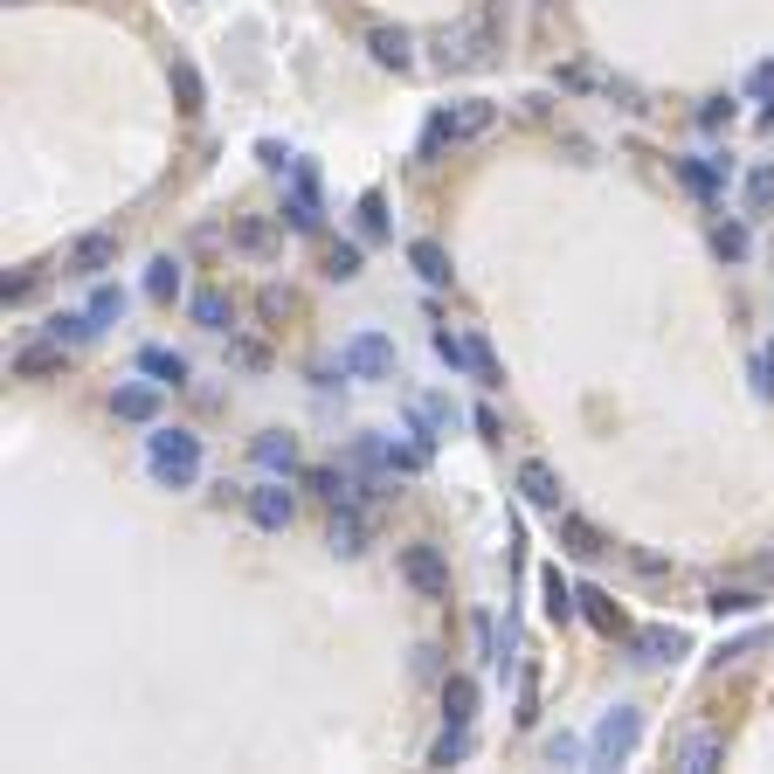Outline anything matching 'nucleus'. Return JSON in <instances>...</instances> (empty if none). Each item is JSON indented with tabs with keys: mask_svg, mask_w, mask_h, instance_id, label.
<instances>
[{
	"mask_svg": "<svg viewBox=\"0 0 774 774\" xmlns=\"http://www.w3.org/2000/svg\"><path fill=\"white\" fill-rule=\"evenodd\" d=\"M761 395H774V346L761 353Z\"/></svg>",
	"mask_w": 774,
	"mask_h": 774,
	"instance_id": "nucleus-45",
	"label": "nucleus"
},
{
	"mask_svg": "<svg viewBox=\"0 0 774 774\" xmlns=\"http://www.w3.org/2000/svg\"><path fill=\"white\" fill-rule=\"evenodd\" d=\"M111 264H118V236H111V228H90V236L69 243V270L76 277H105Z\"/></svg>",
	"mask_w": 774,
	"mask_h": 774,
	"instance_id": "nucleus-11",
	"label": "nucleus"
},
{
	"mask_svg": "<svg viewBox=\"0 0 774 774\" xmlns=\"http://www.w3.org/2000/svg\"><path fill=\"white\" fill-rule=\"evenodd\" d=\"M436 359H443L450 374H471V340H463V332H450V325H436Z\"/></svg>",
	"mask_w": 774,
	"mask_h": 774,
	"instance_id": "nucleus-29",
	"label": "nucleus"
},
{
	"mask_svg": "<svg viewBox=\"0 0 774 774\" xmlns=\"http://www.w3.org/2000/svg\"><path fill=\"white\" fill-rule=\"evenodd\" d=\"M699 125H706V132H719V125H733V105H727V97H712V105L699 111Z\"/></svg>",
	"mask_w": 774,
	"mask_h": 774,
	"instance_id": "nucleus-42",
	"label": "nucleus"
},
{
	"mask_svg": "<svg viewBox=\"0 0 774 774\" xmlns=\"http://www.w3.org/2000/svg\"><path fill=\"white\" fill-rule=\"evenodd\" d=\"M740 201H746V215H767V208H774V166H754V173H746Z\"/></svg>",
	"mask_w": 774,
	"mask_h": 774,
	"instance_id": "nucleus-30",
	"label": "nucleus"
},
{
	"mask_svg": "<svg viewBox=\"0 0 774 774\" xmlns=\"http://www.w3.org/2000/svg\"><path fill=\"white\" fill-rule=\"evenodd\" d=\"M367 512H359V505H332V553H340V560H353V553H367Z\"/></svg>",
	"mask_w": 774,
	"mask_h": 774,
	"instance_id": "nucleus-13",
	"label": "nucleus"
},
{
	"mask_svg": "<svg viewBox=\"0 0 774 774\" xmlns=\"http://www.w3.org/2000/svg\"><path fill=\"white\" fill-rule=\"evenodd\" d=\"M539 595H547V623H567V615H574V588L560 581V567H547V574H539Z\"/></svg>",
	"mask_w": 774,
	"mask_h": 774,
	"instance_id": "nucleus-25",
	"label": "nucleus"
},
{
	"mask_svg": "<svg viewBox=\"0 0 774 774\" xmlns=\"http://www.w3.org/2000/svg\"><path fill=\"white\" fill-rule=\"evenodd\" d=\"M97 332H105V325H97L90 312H56V319H49V340H63V346H90Z\"/></svg>",
	"mask_w": 774,
	"mask_h": 774,
	"instance_id": "nucleus-24",
	"label": "nucleus"
},
{
	"mask_svg": "<svg viewBox=\"0 0 774 774\" xmlns=\"http://www.w3.org/2000/svg\"><path fill=\"white\" fill-rule=\"evenodd\" d=\"M160 395H166L160 380H125V387H111V408H118V422H152L160 416Z\"/></svg>",
	"mask_w": 774,
	"mask_h": 774,
	"instance_id": "nucleus-12",
	"label": "nucleus"
},
{
	"mask_svg": "<svg viewBox=\"0 0 774 774\" xmlns=\"http://www.w3.org/2000/svg\"><path fill=\"white\" fill-rule=\"evenodd\" d=\"M283 222H291L298 236H312V228H319V173H312V160H291V201H283Z\"/></svg>",
	"mask_w": 774,
	"mask_h": 774,
	"instance_id": "nucleus-6",
	"label": "nucleus"
},
{
	"mask_svg": "<svg viewBox=\"0 0 774 774\" xmlns=\"http://www.w3.org/2000/svg\"><path fill=\"white\" fill-rule=\"evenodd\" d=\"M277 236H283V215H236V228H228V243L243 256H270Z\"/></svg>",
	"mask_w": 774,
	"mask_h": 774,
	"instance_id": "nucleus-14",
	"label": "nucleus"
},
{
	"mask_svg": "<svg viewBox=\"0 0 774 774\" xmlns=\"http://www.w3.org/2000/svg\"><path fill=\"white\" fill-rule=\"evenodd\" d=\"M746 90H754V97H774V56H767V63H754V76H746Z\"/></svg>",
	"mask_w": 774,
	"mask_h": 774,
	"instance_id": "nucleus-43",
	"label": "nucleus"
},
{
	"mask_svg": "<svg viewBox=\"0 0 774 774\" xmlns=\"http://www.w3.org/2000/svg\"><path fill=\"white\" fill-rule=\"evenodd\" d=\"M408 270H416L422 283H450V249H443V243H429V236H422V243H408Z\"/></svg>",
	"mask_w": 774,
	"mask_h": 774,
	"instance_id": "nucleus-22",
	"label": "nucleus"
},
{
	"mask_svg": "<svg viewBox=\"0 0 774 774\" xmlns=\"http://www.w3.org/2000/svg\"><path fill=\"white\" fill-rule=\"evenodd\" d=\"M636 740H643V712L636 706H609L595 719V733H588V746H595V767H623L636 754Z\"/></svg>",
	"mask_w": 774,
	"mask_h": 774,
	"instance_id": "nucleus-3",
	"label": "nucleus"
},
{
	"mask_svg": "<svg viewBox=\"0 0 774 774\" xmlns=\"http://www.w3.org/2000/svg\"><path fill=\"white\" fill-rule=\"evenodd\" d=\"M547 761H553V767H574V761H595V746H581L574 733H560V740L547 746Z\"/></svg>",
	"mask_w": 774,
	"mask_h": 774,
	"instance_id": "nucleus-38",
	"label": "nucleus"
},
{
	"mask_svg": "<svg viewBox=\"0 0 774 774\" xmlns=\"http://www.w3.org/2000/svg\"><path fill=\"white\" fill-rule=\"evenodd\" d=\"M249 519L264 526V533H283V526L298 519V498L283 492V477H270V484H256V492H249Z\"/></svg>",
	"mask_w": 774,
	"mask_h": 774,
	"instance_id": "nucleus-9",
	"label": "nucleus"
},
{
	"mask_svg": "<svg viewBox=\"0 0 774 774\" xmlns=\"http://www.w3.org/2000/svg\"><path fill=\"white\" fill-rule=\"evenodd\" d=\"M477 719V685L471 678H450L443 685V727H471Z\"/></svg>",
	"mask_w": 774,
	"mask_h": 774,
	"instance_id": "nucleus-23",
	"label": "nucleus"
},
{
	"mask_svg": "<svg viewBox=\"0 0 774 774\" xmlns=\"http://www.w3.org/2000/svg\"><path fill=\"white\" fill-rule=\"evenodd\" d=\"M359 236H387V201L380 194L359 201Z\"/></svg>",
	"mask_w": 774,
	"mask_h": 774,
	"instance_id": "nucleus-40",
	"label": "nucleus"
},
{
	"mask_svg": "<svg viewBox=\"0 0 774 774\" xmlns=\"http://www.w3.org/2000/svg\"><path fill=\"white\" fill-rule=\"evenodd\" d=\"M712 609H719V615H754V609H761V595H754V588H719Z\"/></svg>",
	"mask_w": 774,
	"mask_h": 774,
	"instance_id": "nucleus-37",
	"label": "nucleus"
},
{
	"mask_svg": "<svg viewBox=\"0 0 774 774\" xmlns=\"http://www.w3.org/2000/svg\"><path fill=\"white\" fill-rule=\"evenodd\" d=\"M761 125H767V132H774V97H767V111H761Z\"/></svg>",
	"mask_w": 774,
	"mask_h": 774,
	"instance_id": "nucleus-46",
	"label": "nucleus"
},
{
	"mask_svg": "<svg viewBox=\"0 0 774 774\" xmlns=\"http://www.w3.org/2000/svg\"><path fill=\"white\" fill-rule=\"evenodd\" d=\"M533 719H539V664L519 670V727H533Z\"/></svg>",
	"mask_w": 774,
	"mask_h": 774,
	"instance_id": "nucleus-36",
	"label": "nucleus"
},
{
	"mask_svg": "<svg viewBox=\"0 0 774 774\" xmlns=\"http://www.w3.org/2000/svg\"><path fill=\"white\" fill-rule=\"evenodd\" d=\"M173 105H180V118H201V111H208V84H201V69H194L187 56H173Z\"/></svg>",
	"mask_w": 774,
	"mask_h": 774,
	"instance_id": "nucleus-19",
	"label": "nucleus"
},
{
	"mask_svg": "<svg viewBox=\"0 0 774 774\" xmlns=\"http://www.w3.org/2000/svg\"><path fill=\"white\" fill-rule=\"evenodd\" d=\"M712 249L727 256V264H746V228H740V222H719V228H712Z\"/></svg>",
	"mask_w": 774,
	"mask_h": 774,
	"instance_id": "nucleus-34",
	"label": "nucleus"
},
{
	"mask_svg": "<svg viewBox=\"0 0 774 774\" xmlns=\"http://www.w3.org/2000/svg\"><path fill=\"white\" fill-rule=\"evenodd\" d=\"M553 519H560V553H574V560H602L609 553V539L588 519H574V512H553Z\"/></svg>",
	"mask_w": 774,
	"mask_h": 774,
	"instance_id": "nucleus-16",
	"label": "nucleus"
},
{
	"mask_svg": "<svg viewBox=\"0 0 774 774\" xmlns=\"http://www.w3.org/2000/svg\"><path fill=\"white\" fill-rule=\"evenodd\" d=\"M325 277H332V283H353V277H359V243H332V249H325Z\"/></svg>",
	"mask_w": 774,
	"mask_h": 774,
	"instance_id": "nucleus-32",
	"label": "nucleus"
},
{
	"mask_svg": "<svg viewBox=\"0 0 774 774\" xmlns=\"http://www.w3.org/2000/svg\"><path fill=\"white\" fill-rule=\"evenodd\" d=\"M719 761H727V740L706 733V727H691V733L670 740V767H685V774H712Z\"/></svg>",
	"mask_w": 774,
	"mask_h": 774,
	"instance_id": "nucleus-7",
	"label": "nucleus"
},
{
	"mask_svg": "<svg viewBox=\"0 0 774 774\" xmlns=\"http://www.w3.org/2000/svg\"><path fill=\"white\" fill-rule=\"evenodd\" d=\"M90 319H97V325L125 319V291H111V283H97V298H90Z\"/></svg>",
	"mask_w": 774,
	"mask_h": 774,
	"instance_id": "nucleus-39",
	"label": "nucleus"
},
{
	"mask_svg": "<svg viewBox=\"0 0 774 774\" xmlns=\"http://www.w3.org/2000/svg\"><path fill=\"white\" fill-rule=\"evenodd\" d=\"M180 283H187V277H180V264H173V256H152V270H146V298H180Z\"/></svg>",
	"mask_w": 774,
	"mask_h": 774,
	"instance_id": "nucleus-28",
	"label": "nucleus"
},
{
	"mask_svg": "<svg viewBox=\"0 0 774 774\" xmlns=\"http://www.w3.org/2000/svg\"><path fill=\"white\" fill-rule=\"evenodd\" d=\"M512 484H519V498H526V505H539V512H560V492H567V484H560V471H553V463L526 456Z\"/></svg>",
	"mask_w": 774,
	"mask_h": 774,
	"instance_id": "nucleus-10",
	"label": "nucleus"
},
{
	"mask_svg": "<svg viewBox=\"0 0 774 774\" xmlns=\"http://www.w3.org/2000/svg\"><path fill=\"white\" fill-rule=\"evenodd\" d=\"M408 422H416L422 443H436V436L450 429V408H443V401H416V408H408Z\"/></svg>",
	"mask_w": 774,
	"mask_h": 774,
	"instance_id": "nucleus-31",
	"label": "nucleus"
},
{
	"mask_svg": "<svg viewBox=\"0 0 774 774\" xmlns=\"http://www.w3.org/2000/svg\"><path fill=\"white\" fill-rule=\"evenodd\" d=\"M574 595H581V615H588V623H595V630H623V609H615L609 595H602V588H574Z\"/></svg>",
	"mask_w": 774,
	"mask_h": 774,
	"instance_id": "nucleus-27",
	"label": "nucleus"
},
{
	"mask_svg": "<svg viewBox=\"0 0 774 774\" xmlns=\"http://www.w3.org/2000/svg\"><path fill=\"white\" fill-rule=\"evenodd\" d=\"M139 367H146L152 380H160V387H180V380H187V359H180V353H166V346H146V353H139Z\"/></svg>",
	"mask_w": 774,
	"mask_h": 774,
	"instance_id": "nucleus-26",
	"label": "nucleus"
},
{
	"mask_svg": "<svg viewBox=\"0 0 774 774\" xmlns=\"http://www.w3.org/2000/svg\"><path fill=\"white\" fill-rule=\"evenodd\" d=\"M498 125V105L492 97H456L450 111H436L429 118V139H422V152H436V146H471V139H484Z\"/></svg>",
	"mask_w": 774,
	"mask_h": 774,
	"instance_id": "nucleus-2",
	"label": "nucleus"
},
{
	"mask_svg": "<svg viewBox=\"0 0 774 774\" xmlns=\"http://www.w3.org/2000/svg\"><path fill=\"white\" fill-rule=\"evenodd\" d=\"M685 187L699 194V201H712V194H719V166H712V160H685Z\"/></svg>",
	"mask_w": 774,
	"mask_h": 774,
	"instance_id": "nucleus-35",
	"label": "nucleus"
},
{
	"mask_svg": "<svg viewBox=\"0 0 774 774\" xmlns=\"http://www.w3.org/2000/svg\"><path fill=\"white\" fill-rule=\"evenodd\" d=\"M401 581L416 588V595H429V602H450V560H443V547H429V539L401 547Z\"/></svg>",
	"mask_w": 774,
	"mask_h": 774,
	"instance_id": "nucleus-4",
	"label": "nucleus"
},
{
	"mask_svg": "<svg viewBox=\"0 0 774 774\" xmlns=\"http://www.w3.org/2000/svg\"><path fill=\"white\" fill-rule=\"evenodd\" d=\"M367 49H374V63L380 69H416V42H408V29H367Z\"/></svg>",
	"mask_w": 774,
	"mask_h": 774,
	"instance_id": "nucleus-15",
	"label": "nucleus"
},
{
	"mask_svg": "<svg viewBox=\"0 0 774 774\" xmlns=\"http://www.w3.org/2000/svg\"><path fill=\"white\" fill-rule=\"evenodd\" d=\"M340 367L353 380H387V374H395V340H387V332H353L346 353H340Z\"/></svg>",
	"mask_w": 774,
	"mask_h": 774,
	"instance_id": "nucleus-5",
	"label": "nucleus"
},
{
	"mask_svg": "<svg viewBox=\"0 0 774 774\" xmlns=\"http://www.w3.org/2000/svg\"><path fill=\"white\" fill-rule=\"evenodd\" d=\"M471 380H484V387H505V367H498V353L484 346V340H471Z\"/></svg>",
	"mask_w": 774,
	"mask_h": 774,
	"instance_id": "nucleus-33",
	"label": "nucleus"
},
{
	"mask_svg": "<svg viewBox=\"0 0 774 774\" xmlns=\"http://www.w3.org/2000/svg\"><path fill=\"white\" fill-rule=\"evenodd\" d=\"M436 49H443V69H471V63H484V49H492V29H484V21H463V29L436 35Z\"/></svg>",
	"mask_w": 774,
	"mask_h": 774,
	"instance_id": "nucleus-8",
	"label": "nucleus"
},
{
	"mask_svg": "<svg viewBox=\"0 0 774 774\" xmlns=\"http://www.w3.org/2000/svg\"><path fill=\"white\" fill-rule=\"evenodd\" d=\"M228 359H236V367H249V374H256V367H270V353L256 346V340H236V346H228Z\"/></svg>",
	"mask_w": 774,
	"mask_h": 774,
	"instance_id": "nucleus-41",
	"label": "nucleus"
},
{
	"mask_svg": "<svg viewBox=\"0 0 774 774\" xmlns=\"http://www.w3.org/2000/svg\"><path fill=\"white\" fill-rule=\"evenodd\" d=\"M146 463H152V477H160V484L187 492V484L201 477V436L194 429H152L146 436Z\"/></svg>",
	"mask_w": 774,
	"mask_h": 774,
	"instance_id": "nucleus-1",
	"label": "nucleus"
},
{
	"mask_svg": "<svg viewBox=\"0 0 774 774\" xmlns=\"http://www.w3.org/2000/svg\"><path fill=\"white\" fill-rule=\"evenodd\" d=\"M636 657H643V664H678V657H685V630H670V623L636 630Z\"/></svg>",
	"mask_w": 774,
	"mask_h": 774,
	"instance_id": "nucleus-18",
	"label": "nucleus"
},
{
	"mask_svg": "<svg viewBox=\"0 0 774 774\" xmlns=\"http://www.w3.org/2000/svg\"><path fill=\"white\" fill-rule=\"evenodd\" d=\"M256 463H264L270 477H291V471H298V436L264 429V436H256Z\"/></svg>",
	"mask_w": 774,
	"mask_h": 774,
	"instance_id": "nucleus-20",
	"label": "nucleus"
},
{
	"mask_svg": "<svg viewBox=\"0 0 774 774\" xmlns=\"http://www.w3.org/2000/svg\"><path fill=\"white\" fill-rule=\"evenodd\" d=\"M0 291H8V304H21V298H29V291H35V277H29V270H14L8 283H0Z\"/></svg>",
	"mask_w": 774,
	"mask_h": 774,
	"instance_id": "nucleus-44",
	"label": "nucleus"
},
{
	"mask_svg": "<svg viewBox=\"0 0 774 774\" xmlns=\"http://www.w3.org/2000/svg\"><path fill=\"white\" fill-rule=\"evenodd\" d=\"M14 374H21V380H56V374H63V340L21 346V353H14Z\"/></svg>",
	"mask_w": 774,
	"mask_h": 774,
	"instance_id": "nucleus-21",
	"label": "nucleus"
},
{
	"mask_svg": "<svg viewBox=\"0 0 774 774\" xmlns=\"http://www.w3.org/2000/svg\"><path fill=\"white\" fill-rule=\"evenodd\" d=\"M187 319L201 332H228V325H236V298H228V291H194L187 298Z\"/></svg>",
	"mask_w": 774,
	"mask_h": 774,
	"instance_id": "nucleus-17",
	"label": "nucleus"
}]
</instances>
